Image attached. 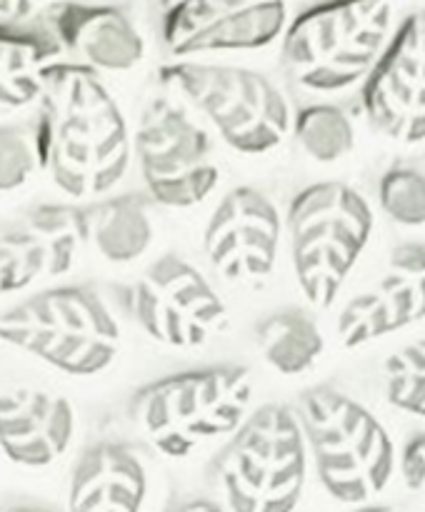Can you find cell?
Listing matches in <instances>:
<instances>
[{
    "label": "cell",
    "instance_id": "obj_1",
    "mask_svg": "<svg viewBox=\"0 0 425 512\" xmlns=\"http://www.w3.org/2000/svg\"><path fill=\"white\" fill-rule=\"evenodd\" d=\"M43 173L75 200L108 195L125 178L133 138L118 100L98 73L55 60L38 100Z\"/></svg>",
    "mask_w": 425,
    "mask_h": 512
},
{
    "label": "cell",
    "instance_id": "obj_2",
    "mask_svg": "<svg viewBox=\"0 0 425 512\" xmlns=\"http://www.w3.org/2000/svg\"><path fill=\"white\" fill-rule=\"evenodd\" d=\"M253 390L243 365L185 370L140 388L130 400V420L160 455L183 460L230 438L250 415Z\"/></svg>",
    "mask_w": 425,
    "mask_h": 512
},
{
    "label": "cell",
    "instance_id": "obj_3",
    "mask_svg": "<svg viewBox=\"0 0 425 512\" xmlns=\"http://www.w3.org/2000/svg\"><path fill=\"white\" fill-rule=\"evenodd\" d=\"M293 413L330 498L363 505L388 488L398 450L365 405L335 385H315L300 395Z\"/></svg>",
    "mask_w": 425,
    "mask_h": 512
},
{
    "label": "cell",
    "instance_id": "obj_4",
    "mask_svg": "<svg viewBox=\"0 0 425 512\" xmlns=\"http://www.w3.org/2000/svg\"><path fill=\"white\" fill-rule=\"evenodd\" d=\"M395 33L393 0H323L283 33V65L310 93L363 83Z\"/></svg>",
    "mask_w": 425,
    "mask_h": 512
},
{
    "label": "cell",
    "instance_id": "obj_5",
    "mask_svg": "<svg viewBox=\"0 0 425 512\" xmlns=\"http://www.w3.org/2000/svg\"><path fill=\"white\" fill-rule=\"evenodd\" d=\"M0 343L68 375H98L115 363L123 333L105 300L85 285L28 295L0 313Z\"/></svg>",
    "mask_w": 425,
    "mask_h": 512
},
{
    "label": "cell",
    "instance_id": "obj_6",
    "mask_svg": "<svg viewBox=\"0 0 425 512\" xmlns=\"http://www.w3.org/2000/svg\"><path fill=\"white\" fill-rule=\"evenodd\" d=\"M158 83L185 108L203 115L235 153L263 155L288 138L293 123L288 98L258 70L203 60H170L158 68Z\"/></svg>",
    "mask_w": 425,
    "mask_h": 512
},
{
    "label": "cell",
    "instance_id": "obj_7",
    "mask_svg": "<svg viewBox=\"0 0 425 512\" xmlns=\"http://www.w3.org/2000/svg\"><path fill=\"white\" fill-rule=\"evenodd\" d=\"M308 475V448L285 405H263L228 438L213 480L228 512H293Z\"/></svg>",
    "mask_w": 425,
    "mask_h": 512
},
{
    "label": "cell",
    "instance_id": "obj_8",
    "mask_svg": "<svg viewBox=\"0 0 425 512\" xmlns=\"http://www.w3.org/2000/svg\"><path fill=\"white\" fill-rule=\"evenodd\" d=\"M375 228L363 193L340 180L308 185L288 213L290 258L295 280L315 310L335 303Z\"/></svg>",
    "mask_w": 425,
    "mask_h": 512
},
{
    "label": "cell",
    "instance_id": "obj_9",
    "mask_svg": "<svg viewBox=\"0 0 425 512\" xmlns=\"http://www.w3.org/2000/svg\"><path fill=\"white\" fill-rule=\"evenodd\" d=\"M133 155L150 198L165 208H195L220 178L210 133L170 93L153 95L135 125Z\"/></svg>",
    "mask_w": 425,
    "mask_h": 512
},
{
    "label": "cell",
    "instance_id": "obj_10",
    "mask_svg": "<svg viewBox=\"0 0 425 512\" xmlns=\"http://www.w3.org/2000/svg\"><path fill=\"white\" fill-rule=\"evenodd\" d=\"M130 313L148 338L168 348L195 350L228 328V308L193 263L160 255L130 288Z\"/></svg>",
    "mask_w": 425,
    "mask_h": 512
},
{
    "label": "cell",
    "instance_id": "obj_11",
    "mask_svg": "<svg viewBox=\"0 0 425 512\" xmlns=\"http://www.w3.org/2000/svg\"><path fill=\"white\" fill-rule=\"evenodd\" d=\"M288 28V0H178L163 10V45L173 60L270 48Z\"/></svg>",
    "mask_w": 425,
    "mask_h": 512
},
{
    "label": "cell",
    "instance_id": "obj_12",
    "mask_svg": "<svg viewBox=\"0 0 425 512\" xmlns=\"http://www.w3.org/2000/svg\"><path fill=\"white\" fill-rule=\"evenodd\" d=\"M283 240V215L258 188L228 190L203 230V250L223 280L260 288L273 275Z\"/></svg>",
    "mask_w": 425,
    "mask_h": 512
},
{
    "label": "cell",
    "instance_id": "obj_13",
    "mask_svg": "<svg viewBox=\"0 0 425 512\" xmlns=\"http://www.w3.org/2000/svg\"><path fill=\"white\" fill-rule=\"evenodd\" d=\"M363 108L383 138L420 145L425 135V33L413 13L395 28L388 48L363 80Z\"/></svg>",
    "mask_w": 425,
    "mask_h": 512
},
{
    "label": "cell",
    "instance_id": "obj_14",
    "mask_svg": "<svg viewBox=\"0 0 425 512\" xmlns=\"http://www.w3.org/2000/svg\"><path fill=\"white\" fill-rule=\"evenodd\" d=\"M85 245L78 205H38L0 225V298L70 273Z\"/></svg>",
    "mask_w": 425,
    "mask_h": 512
},
{
    "label": "cell",
    "instance_id": "obj_15",
    "mask_svg": "<svg viewBox=\"0 0 425 512\" xmlns=\"http://www.w3.org/2000/svg\"><path fill=\"white\" fill-rule=\"evenodd\" d=\"M425 250L420 240L395 245L373 285L340 308L335 330L345 348H363L423 318Z\"/></svg>",
    "mask_w": 425,
    "mask_h": 512
},
{
    "label": "cell",
    "instance_id": "obj_16",
    "mask_svg": "<svg viewBox=\"0 0 425 512\" xmlns=\"http://www.w3.org/2000/svg\"><path fill=\"white\" fill-rule=\"evenodd\" d=\"M48 33L93 73H128L145 58L138 23L118 5L58 0L48 10Z\"/></svg>",
    "mask_w": 425,
    "mask_h": 512
},
{
    "label": "cell",
    "instance_id": "obj_17",
    "mask_svg": "<svg viewBox=\"0 0 425 512\" xmlns=\"http://www.w3.org/2000/svg\"><path fill=\"white\" fill-rule=\"evenodd\" d=\"M78 418L68 398L38 388L0 393V453L20 468H48L68 453Z\"/></svg>",
    "mask_w": 425,
    "mask_h": 512
},
{
    "label": "cell",
    "instance_id": "obj_18",
    "mask_svg": "<svg viewBox=\"0 0 425 512\" xmlns=\"http://www.w3.org/2000/svg\"><path fill=\"white\" fill-rule=\"evenodd\" d=\"M145 498L148 468L128 445H93L70 475L68 512H143Z\"/></svg>",
    "mask_w": 425,
    "mask_h": 512
},
{
    "label": "cell",
    "instance_id": "obj_19",
    "mask_svg": "<svg viewBox=\"0 0 425 512\" xmlns=\"http://www.w3.org/2000/svg\"><path fill=\"white\" fill-rule=\"evenodd\" d=\"M60 58V45L48 28L0 20V115L38 105L45 73Z\"/></svg>",
    "mask_w": 425,
    "mask_h": 512
},
{
    "label": "cell",
    "instance_id": "obj_20",
    "mask_svg": "<svg viewBox=\"0 0 425 512\" xmlns=\"http://www.w3.org/2000/svg\"><path fill=\"white\" fill-rule=\"evenodd\" d=\"M85 243L115 265L143 258L155 238L150 203L140 195H113L83 208Z\"/></svg>",
    "mask_w": 425,
    "mask_h": 512
},
{
    "label": "cell",
    "instance_id": "obj_21",
    "mask_svg": "<svg viewBox=\"0 0 425 512\" xmlns=\"http://www.w3.org/2000/svg\"><path fill=\"white\" fill-rule=\"evenodd\" d=\"M255 345L265 365L278 375L308 373L325 348L320 325L308 310L283 308L265 315L255 325Z\"/></svg>",
    "mask_w": 425,
    "mask_h": 512
},
{
    "label": "cell",
    "instance_id": "obj_22",
    "mask_svg": "<svg viewBox=\"0 0 425 512\" xmlns=\"http://www.w3.org/2000/svg\"><path fill=\"white\" fill-rule=\"evenodd\" d=\"M290 130H293L300 150L315 163H335L353 153L355 148L353 120L338 105H308L298 115H293Z\"/></svg>",
    "mask_w": 425,
    "mask_h": 512
},
{
    "label": "cell",
    "instance_id": "obj_23",
    "mask_svg": "<svg viewBox=\"0 0 425 512\" xmlns=\"http://www.w3.org/2000/svg\"><path fill=\"white\" fill-rule=\"evenodd\" d=\"M43 173V130L38 113L0 125V193H13Z\"/></svg>",
    "mask_w": 425,
    "mask_h": 512
},
{
    "label": "cell",
    "instance_id": "obj_24",
    "mask_svg": "<svg viewBox=\"0 0 425 512\" xmlns=\"http://www.w3.org/2000/svg\"><path fill=\"white\" fill-rule=\"evenodd\" d=\"M380 210L403 228H420L425 220V175L420 160H398L378 183Z\"/></svg>",
    "mask_w": 425,
    "mask_h": 512
},
{
    "label": "cell",
    "instance_id": "obj_25",
    "mask_svg": "<svg viewBox=\"0 0 425 512\" xmlns=\"http://www.w3.org/2000/svg\"><path fill=\"white\" fill-rule=\"evenodd\" d=\"M385 400L395 410L420 418L425 410V348L423 340L395 350L383 363Z\"/></svg>",
    "mask_w": 425,
    "mask_h": 512
},
{
    "label": "cell",
    "instance_id": "obj_26",
    "mask_svg": "<svg viewBox=\"0 0 425 512\" xmlns=\"http://www.w3.org/2000/svg\"><path fill=\"white\" fill-rule=\"evenodd\" d=\"M395 470H400L405 488L420 493L425 483V438L423 433L410 435L400 453H395Z\"/></svg>",
    "mask_w": 425,
    "mask_h": 512
},
{
    "label": "cell",
    "instance_id": "obj_27",
    "mask_svg": "<svg viewBox=\"0 0 425 512\" xmlns=\"http://www.w3.org/2000/svg\"><path fill=\"white\" fill-rule=\"evenodd\" d=\"M58 0H0V18L8 23H23L38 13H48Z\"/></svg>",
    "mask_w": 425,
    "mask_h": 512
},
{
    "label": "cell",
    "instance_id": "obj_28",
    "mask_svg": "<svg viewBox=\"0 0 425 512\" xmlns=\"http://www.w3.org/2000/svg\"><path fill=\"white\" fill-rule=\"evenodd\" d=\"M170 512H228L223 505L213 503V500H188V503H180L178 508Z\"/></svg>",
    "mask_w": 425,
    "mask_h": 512
},
{
    "label": "cell",
    "instance_id": "obj_29",
    "mask_svg": "<svg viewBox=\"0 0 425 512\" xmlns=\"http://www.w3.org/2000/svg\"><path fill=\"white\" fill-rule=\"evenodd\" d=\"M353 512H398V510L385 508V505H365V508H358V510H353Z\"/></svg>",
    "mask_w": 425,
    "mask_h": 512
},
{
    "label": "cell",
    "instance_id": "obj_30",
    "mask_svg": "<svg viewBox=\"0 0 425 512\" xmlns=\"http://www.w3.org/2000/svg\"><path fill=\"white\" fill-rule=\"evenodd\" d=\"M148 3L155 5V8H158V10H168L170 5L178 3V0H148Z\"/></svg>",
    "mask_w": 425,
    "mask_h": 512
},
{
    "label": "cell",
    "instance_id": "obj_31",
    "mask_svg": "<svg viewBox=\"0 0 425 512\" xmlns=\"http://www.w3.org/2000/svg\"><path fill=\"white\" fill-rule=\"evenodd\" d=\"M5 512H50V510H43V508H13V510H5Z\"/></svg>",
    "mask_w": 425,
    "mask_h": 512
}]
</instances>
